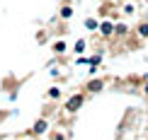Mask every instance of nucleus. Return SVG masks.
Here are the masks:
<instances>
[{"label": "nucleus", "mask_w": 148, "mask_h": 140, "mask_svg": "<svg viewBox=\"0 0 148 140\" xmlns=\"http://www.w3.org/2000/svg\"><path fill=\"white\" fill-rule=\"evenodd\" d=\"M71 15H73V7H71V5H66V7L61 10V17H63V20H68Z\"/></svg>", "instance_id": "nucleus-9"}, {"label": "nucleus", "mask_w": 148, "mask_h": 140, "mask_svg": "<svg viewBox=\"0 0 148 140\" xmlns=\"http://www.w3.org/2000/svg\"><path fill=\"white\" fill-rule=\"evenodd\" d=\"M102 87H104V82H102V80H92V82L88 85V92H100Z\"/></svg>", "instance_id": "nucleus-6"}, {"label": "nucleus", "mask_w": 148, "mask_h": 140, "mask_svg": "<svg viewBox=\"0 0 148 140\" xmlns=\"http://www.w3.org/2000/svg\"><path fill=\"white\" fill-rule=\"evenodd\" d=\"M49 97H51V99H58V97H61V89H58V87H51V89H49Z\"/></svg>", "instance_id": "nucleus-11"}, {"label": "nucleus", "mask_w": 148, "mask_h": 140, "mask_svg": "<svg viewBox=\"0 0 148 140\" xmlns=\"http://www.w3.org/2000/svg\"><path fill=\"white\" fill-rule=\"evenodd\" d=\"M53 140H66V135H63V133H56V135H53Z\"/></svg>", "instance_id": "nucleus-13"}, {"label": "nucleus", "mask_w": 148, "mask_h": 140, "mask_svg": "<svg viewBox=\"0 0 148 140\" xmlns=\"http://www.w3.org/2000/svg\"><path fill=\"white\" fill-rule=\"evenodd\" d=\"M121 10H124L126 15H131V12H134V5H131V3H126V5H124V7H121Z\"/></svg>", "instance_id": "nucleus-12"}, {"label": "nucleus", "mask_w": 148, "mask_h": 140, "mask_svg": "<svg viewBox=\"0 0 148 140\" xmlns=\"http://www.w3.org/2000/svg\"><path fill=\"white\" fill-rule=\"evenodd\" d=\"M46 131H49V123H46L44 118H41V121H36V123H34V128H32V133H36V135H41V133H46Z\"/></svg>", "instance_id": "nucleus-3"}, {"label": "nucleus", "mask_w": 148, "mask_h": 140, "mask_svg": "<svg viewBox=\"0 0 148 140\" xmlns=\"http://www.w3.org/2000/svg\"><path fill=\"white\" fill-rule=\"evenodd\" d=\"M85 51V39H78L75 41V53H83Z\"/></svg>", "instance_id": "nucleus-10"}, {"label": "nucleus", "mask_w": 148, "mask_h": 140, "mask_svg": "<svg viewBox=\"0 0 148 140\" xmlns=\"http://www.w3.org/2000/svg\"><path fill=\"white\" fill-rule=\"evenodd\" d=\"M136 34L141 36V39H148V22H143V24H138V29H136Z\"/></svg>", "instance_id": "nucleus-7"}, {"label": "nucleus", "mask_w": 148, "mask_h": 140, "mask_svg": "<svg viewBox=\"0 0 148 140\" xmlns=\"http://www.w3.org/2000/svg\"><path fill=\"white\" fill-rule=\"evenodd\" d=\"M100 34H102V36H112V34H114V24L109 22V20L100 22Z\"/></svg>", "instance_id": "nucleus-2"}, {"label": "nucleus", "mask_w": 148, "mask_h": 140, "mask_svg": "<svg viewBox=\"0 0 148 140\" xmlns=\"http://www.w3.org/2000/svg\"><path fill=\"white\" fill-rule=\"evenodd\" d=\"M143 92H146V94H148V82H146V85H143Z\"/></svg>", "instance_id": "nucleus-14"}, {"label": "nucleus", "mask_w": 148, "mask_h": 140, "mask_svg": "<svg viewBox=\"0 0 148 140\" xmlns=\"http://www.w3.org/2000/svg\"><path fill=\"white\" fill-rule=\"evenodd\" d=\"M114 34H116V36H126V34H129V27H126L124 22H116V24H114Z\"/></svg>", "instance_id": "nucleus-4"}, {"label": "nucleus", "mask_w": 148, "mask_h": 140, "mask_svg": "<svg viewBox=\"0 0 148 140\" xmlns=\"http://www.w3.org/2000/svg\"><path fill=\"white\" fill-rule=\"evenodd\" d=\"M66 48H68L66 41H56V44H53V51H56V53H66Z\"/></svg>", "instance_id": "nucleus-8"}, {"label": "nucleus", "mask_w": 148, "mask_h": 140, "mask_svg": "<svg viewBox=\"0 0 148 140\" xmlns=\"http://www.w3.org/2000/svg\"><path fill=\"white\" fill-rule=\"evenodd\" d=\"M85 29H90V32H100V22L92 20V17H88V20H85Z\"/></svg>", "instance_id": "nucleus-5"}, {"label": "nucleus", "mask_w": 148, "mask_h": 140, "mask_svg": "<svg viewBox=\"0 0 148 140\" xmlns=\"http://www.w3.org/2000/svg\"><path fill=\"white\" fill-rule=\"evenodd\" d=\"M83 101H85V97H83V94H73L71 99L66 101V111H71V114H73V111H78V109L83 106Z\"/></svg>", "instance_id": "nucleus-1"}]
</instances>
